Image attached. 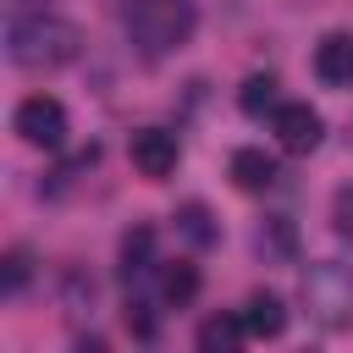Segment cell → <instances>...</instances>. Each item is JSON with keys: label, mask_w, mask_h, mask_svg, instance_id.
I'll return each mask as SVG.
<instances>
[{"label": "cell", "mask_w": 353, "mask_h": 353, "mask_svg": "<svg viewBox=\"0 0 353 353\" xmlns=\"http://www.w3.org/2000/svg\"><path fill=\"white\" fill-rule=\"evenodd\" d=\"M314 77L331 88H353V33H325L314 44Z\"/></svg>", "instance_id": "obj_7"}, {"label": "cell", "mask_w": 353, "mask_h": 353, "mask_svg": "<svg viewBox=\"0 0 353 353\" xmlns=\"http://www.w3.org/2000/svg\"><path fill=\"white\" fill-rule=\"evenodd\" d=\"M276 154H265V149H237L232 154V182L243 188V193H265V188H276Z\"/></svg>", "instance_id": "obj_8"}, {"label": "cell", "mask_w": 353, "mask_h": 353, "mask_svg": "<svg viewBox=\"0 0 353 353\" xmlns=\"http://www.w3.org/2000/svg\"><path fill=\"white\" fill-rule=\"evenodd\" d=\"M6 55L22 72H55L77 55V28L66 17H50L44 6L39 11H11L6 17Z\"/></svg>", "instance_id": "obj_1"}, {"label": "cell", "mask_w": 353, "mask_h": 353, "mask_svg": "<svg viewBox=\"0 0 353 353\" xmlns=\"http://www.w3.org/2000/svg\"><path fill=\"white\" fill-rule=\"evenodd\" d=\"M292 243H298V237H292V221H287V215H270V221L259 226V248H265V254H292Z\"/></svg>", "instance_id": "obj_15"}, {"label": "cell", "mask_w": 353, "mask_h": 353, "mask_svg": "<svg viewBox=\"0 0 353 353\" xmlns=\"http://www.w3.org/2000/svg\"><path fill=\"white\" fill-rule=\"evenodd\" d=\"M276 88H281V83H276L270 72H254V77L243 83V94H237V105H243L248 116H265V110H276Z\"/></svg>", "instance_id": "obj_14"}, {"label": "cell", "mask_w": 353, "mask_h": 353, "mask_svg": "<svg viewBox=\"0 0 353 353\" xmlns=\"http://www.w3.org/2000/svg\"><path fill=\"white\" fill-rule=\"evenodd\" d=\"M121 28L143 55H171V50H182L193 39L199 11H193V0H127Z\"/></svg>", "instance_id": "obj_2"}, {"label": "cell", "mask_w": 353, "mask_h": 353, "mask_svg": "<svg viewBox=\"0 0 353 353\" xmlns=\"http://www.w3.org/2000/svg\"><path fill=\"white\" fill-rule=\"evenodd\" d=\"M171 221H176V232H182V237H188L193 248H210V243L221 237V226H215V215H210V210H204L199 199H193V204H182V210H176Z\"/></svg>", "instance_id": "obj_11"}, {"label": "cell", "mask_w": 353, "mask_h": 353, "mask_svg": "<svg viewBox=\"0 0 353 353\" xmlns=\"http://www.w3.org/2000/svg\"><path fill=\"white\" fill-rule=\"evenodd\" d=\"M17 132L33 149H61L66 143V105L55 94H28L17 105Z\"/></svg>", "instance_id": "obj_4"}, {"label": "cell", "mask_w": 353, "mask_h": 353, "mask_svg": "<svg viewBox=\"0 0 353 353\" xmlns=\"http://www.w3.org/2000/svg\"><path fill=\"white\" fill-rule=\"evenodd\" d=\"M243 325H248V336H281V331H287V309H281V298H276V292H248V303H243Z\"/></svg>", "instance_id": "obj_9"}, {"label": "cell", "mask_w": 353, "mask_h": 353, "mask_svg": "<svg viewBox=\"0 0 353 353\" xmlns=\"http://www.w3.org/2000/svg\"><path fill=\"white\" fill-rule=\"evenodd\" d=\"M243 336H248L243 314H210V320L199 325V347H204V353H237Z\"/></svg>", "instance_id": "obj_10"}, {"label": "cell", "mask_w": 353, "mask_h": 353, "mask_svg": "<svg viewBox=\"0 0 353 353\" xmlns=\"http://www.w3.org/2000/svg\"><path fill=\"white\" fill-rule=\"evenodd\" d=\"M132 165L149 176V182H165L171 171H176V160H182V149H176V138L171 132H160V127H143V132H132Z\"/></svg>", "instance_id": "obj_6"}, {"label": "cell", "mask_w": 353, "mask_h": 353, "mask_svg": "<svg viewBox=\"0 0 353 353\" xmlns=\"http://www.w3.org/2000/svg\"><path fill=\"white\" fill-rule=\"evenodd\" d=\"M160 292H165V303H193V298H199V270H193L188 259L165 265V276H160Z\"/></svg>", "instance_id": "obj_13"}, {"label": "cell", "mask_w": 353, "mask_h": 353, "mask_svg": "<svg viewBox=\"0 0 353 353\" xmlns=\"http://www.w3.org/2000/svg\"><path fill=\"white\" fill-rule=\"evenodd\" d=\"M149 259H154V232H149V226H132V232L121 237V276L138 281V276L149 270Z\"/></svg>", "instance_id": "obj_12"}, {"label": "cell", "mask_w": 353, "mask_h": 353, "mask_svg": "<svg viewBox=\"0 0 353 353\" xmlns=\"http://www.w3.org/2000/svg\"><path fill=\"white\" fill-rule=\"evenodd\" d=\"M28 276H33V259H28L22 248H11V254L0 259V287H6V292H22Z\"/></svg>", "instance_id": "obj_16"}, {"label": "cell", "mask_w": 353, "mask_h": 353, "mask_svg": "<svg viewBox=\"0 0 353 353\" xmlns=\"http://www.w3.org/2000/svg\"><path fill=\"white\" fill-rule=\"evenodd\" d=\"M336 232H353V188L336 193Z\"/></svg>", "instance_id": "obj_17"}, {"label": "cell", "mask_w": 353, "mask_h": 353, "mask_svg": "<svg viewBox=\"0 0 353 353\" xmlns=\"http://www.w3.org/2000/svg\"><path fill=\"white\" fill-rule=\"evenodd\" d=\"M270 116H276V138H281V149H287V154H309V149L320 143V132H325L320 110H314V105H303V99H287V105H276Z\"/></svg>", "instance_id": "obj_5"}, {"label": "cell", "mask_w": 353, "mask_h": 353, "mask_svg": "<svg viewBox=\"0 0 353 353\" xmlns=\"http://www.w3.org/2000/svg\"><path fill=\"white\" fill-rule=\"evenodd\" d=\"M303 303L309 320H320L325 331H347L353 325V270L336 259H320L303 270Z\"/></svg>", "instance_id": "obj_3"}]
</instances>
